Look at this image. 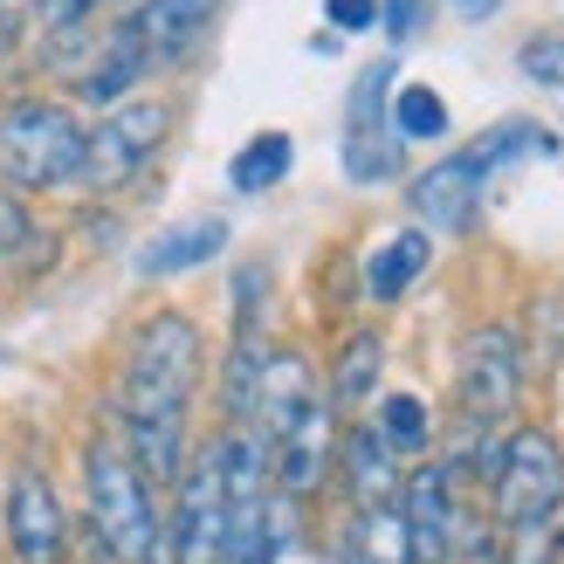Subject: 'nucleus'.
<instances>
[{
  "mask_svg": "<svg viewBox=\"0 0 564 564\" xmlns=\"http://www.w3.org/2000/svg\"><path fill=\"white\" fill-rule=\"evenodd\" d=\"M83 489H90V538L110 564H173V530L159 517V496L118 434H97L83 447Z\"/></svg>",
  "mask_w": 564,
  "mask_h": 564,
  "instance_id": "1",
  "label": "nucleus"
},
{
  "mask_svg": "<svg viewBox=\"0 0 564 564\" xmlns=\"http://www.w3.org/2000/svg\"><path fill=\"white\" fill-rule=\"evenodd\" d=\"M207 372V337L180 310L138 324L131 351H124V379H118V420H186L193 392Z\"/></svg>",
  "mask_w": 564,
  "mask_h": 564,
  "instance_id": "2",
  "label": "nucleus"
},
{
  "mask_svg": "<svg viewBox=\"0 0 564 564\" xmlns=\"http://www.w3.org/2000/svg\"><path fill=\"white\" fill-rule=\"evenodd\" d=\"M83 165V118L48 97H21L0 110V186L8 193H48L69 186Z\"/></svg>",
  "mask_w": 564,
  "mask_h": 564,
  "instance_id": "3",
  "label": "nucleus"
},
{
  "mask_svg": "<svg viewBox=\"0 0 564 564\" xmlns=\"http://www.w3.org/2000/svg\"><path fill=\"white\" fill-rule=\"evenodd\" d=\"M489 510L502 530H538L557 523L564 510V447L544 427H517L502 434V462H496V482H489Z\"/></svg>",
  "mask_w": 564,
  "mask_h": 564,
  "instance_id": "4",
  "label": "nucleus"
},
{
  "mask_svg": "<svg viewBox=\"0 0 564 564\" xmlns=\"http://www.w3.org/2000/svg\"><path fill=\"white\" fill-rule=\"evenodd\" d=\"M165 131H173V110L159 97H138V104H118L97 131H83V165H76V186L83 193H118L131 186L145 165L159 159Z\"/></svg>",
  "mask_w": 564,
  "mask_h": 564,
  "instance_id": "5",
  "label": "nucleus"
},
{
  "mask_svg": "<svg viewBox=\"0 0 564 564\" xmlns=\"http://www.w3.org/2000/svg\"><path fill=\"white\" fill-rule=\"evenodd\" d=\"M523 379H530V358H523V345H517V330H510V324H482V330H468V345H462V372H455L462 420H468V427H496V420H510Z\"/></svg>",
  "mask_w": 564,
  "mask_h": 564,
  "instance_id": "6",
  "label": "nucleus"
},
{
  "mask_svg": "<svg viewBox=\"0 0 564 564\" xmlns=\"http://www.w3.org/2000/svg\"><path fill=\"white\" fill-rule=\"evenodd\" d=\"M173 530V564H220L228 557V489H220V462L214 447L186 462L180 475V510L165 517Z\"/></svg>",
  "mask_w": 564,
  "mask_h": 564,
  "instance_id": "7",
  "label": "nucleus"
},
{
  "mask_svg": "<svg viewBox=\"0 0 564 564\" xmlns=\"http://www.w3.org/2000/svg\"><path fill=\"white\" fill-rule=\"evenodd\" d=\"M0 530H8L14 564H63L69 557V523H63V502H55V489H48L42 468H14L8 475V496H0Z\"/></svg>",
  "mask_w": 564,
  "mask_h": 564,
  "instance_id": "8",
  "label": "nucleus"
},
{
  "mask_svg": "<svg viewBox=\"0 0 564 564\" xmlns=\"http://www.w3.org/2000/svg\"><path fill=\"white\" fill-rule=\"evenodd\" d=\"M462 496L468 489H455V475H447L441 462H413V475H400V523H406L413 564H447Z\"/></svg>",
  "mask_w": 564,
  "mask_h": 564,
  "instance_id": "9",
  "label": "nucleus"
},
{
  "mask_svg": "<svg viewBox=\"0 0 564 564\" xmlns=\"http://www.w3.org/2000/svg\"><path fill=\"white\" fill-rule=\"evenodd\" d=\"M330 462H337V413H330V400H317L282 441H269V489L303 502L324 489Z\"/></svg>",
  "mask_w": 564,
  "mask_h": 564,
  "instance_id": "10",
  "label": "nucleus"
},
{
  "mask_svg": "<svg viewBox=\"0 0 564 564\" xmlns=\"http://www.w3.org/2000/svg\"><path fill=\"white\" fill-rule=\"evenodd\" d=\"M482 193H489V180L475 173V159L468 152H447V159H434L427 173L413 180V220H420V235H462V228H475V214H482Z\"/></svg>",
  "mask_w": 564,
  "mask_h": 564,
  "instance_id": "11",
  "label": "nucleus"
},
{
  "mask_svg": "<svg viewBox=\"0 0 564 564\" xmlns=\"http://www.w3.org/2000/svg\"><path fill=\"white\" fill-rule=\"evenodd\" d=\"M310 406H317V372H310V358L303 351H269L262 379H256V406H248V434L282 441Z\"/></svg>",
  "mask_w": 564,
  "mask_h": 564,
  "instance_id": "12",
  "label": "nucleus"
},
{
  "mask_svg": "<svg viewBox=\"0 0 564 564\" xmlns=\"http://www.w3.org/2000/svg\"><path fill=\"white\" fill-rule=\"evenodd\" d=\"M145 76H152V55H145V42H138L131 28L118 21L90 55H83V69H76V97H83V104H97V110H118Z\"/></svg>",
  "mask_w": 564,
  "mask_h": 564,
  "instance_id": "13",
  "label": "nucleus"
},
{
  "mask_svg": "<svg viewBox=\"0 0 564 564\" xmlns=\"http://www.w3.org/2000/svg\"><path fill=\"white\" fill-rule=\"evenodd\" d=\"M337 475H345V496H351V517L365 510H386V502H400V462L386 455V441L372 434V420H358V427L337 434Z\"/></svg>",
  "mask_w": 564,
  "mask_h": 564,
  "instance_id": "14",
  "label": "nucleus"
},
{
  "mask_svg": "<svg viewBox=\"0 0 564 564\" xmlns=\"http://www.w3.org/2000/svg\"><path fill=\"white\" fill-rule=\"evenodd\" d=\"M220 0H138V8L124 14V28L138 42H145L152 63H173V55H186L193 42H200V28L214 21Z\"/></svg>",
  "mask_w": 564,
  "mask_h": 564,
  "instance_id": "15",
  "label": "nucleus"
},
{
  "mask_svg": "<svg viewBox=\"0 0 564 564\" xmlns=\"http://www.w3.org/2000/svg\"><path fill=\"white\" fill-rule=\"evenodd\" d=\"M220 248H228V220H220V214H200V220H180V228H165V235H152L145 248H138V275H145V282H165V275H186V269H200V262H214Z\"/></svg>",
  "mask_w": 564,
  "mask_h": 564,
  "instance_id": "16",
  "label": "nucleus"
},
{
  "mask_svg": "<svg viewBox=\"0 0 564 564\" xmlns=\"http://www.w3.org/2000/svg\"><path fill=\"white\" fill-rule=\"evenodd\" d=\"M434 262V235H420V228H400L392 241H379V256H365V296L372 303H400L420 275H427Z\"/></svg>",
  "mask_w": 564,
  "mask_h": 564,
  "instance_id": "17",
  "label": "nucleus"
},
{
  "mask_svg": "<svg viewBox=\"0 0 564 564\" xmlns=\"http://www.w3.org/2000/svg\"><path fill=\"white\" fill-rule=\"evenodd\" d=\"M379 372H386V337L379 330H351L337 345V365H330V413H358L379 400Z\"/></svg>",
  "mask_w": 564,
  "mask_h": 564,
  "instance_id": "18",
  "label": "nucleus"
},
{
  "mask_svg": "<svg viewBox=\"0 0 564 564\" xmlns=\"http://www.w3.org/2000/svg\"><path fill=\"white\" fill-rule=\"evenodd\" d=\"M372 434L386 441L392 462H427V447H434V413H427V400H420V392H386Z\"/></svg>",
  "mask_w": 564,
  "mask_h": 564,
  "instance_id": "19",
  "label": "nucleus"
},
{
  "mask_svg": "<svg viewBox=\"0 0 564 564\" xmlns=\"http://www.w3.org/2000/svg\"><path fill=\"white\" fill-rule=\"evenodd\" d=\"M468 159H475V173L482 180H496L502 165H517V159H557V138L544 131V124H523V118H510V124H496V131H482L468 145Z\"/></svg>",
  "mask_w": 564,
  "mask_h": 564,
  "instance_id": "20",
  "label": "nucleus"
},
{
  "mask_svg": "<svg viewBox=\"0 0 564 564\" xmlns=\"http://www.w3.org/2000/svg\"><path fill=\"white\" fill-rule=\"evenodd\" d=\"M290 159H296L290 131H256V138H248V145L228 159V186H235V193H269V186L290 180Z\"/></svg>",
  "mask_w": 564,
  "mask_h": 564,
  "instance_id": "21",
  "label": "nucleus"
},
{
  "mask_svg": "<svg viewBox=\"0 0 564 564\" xmlns=\"http://www.w3.org/2000/svg\"><path fill=\"white\" fill-rule=\"evenodd\" d=\"M345 557H351V564H413L406 523H400V502H386V510H365V517H351Z\"/></svg>",
  "mask_w": 564,
  "mask_h": 564,
  "instance_id": "22",
  "label": "nucleus"
},
{
  "mask_svg": "<svg viewBox=\"0 0 564 564\" xmlns=\"http://www.w3.org/2000/svg\"><path fill=\"white\" fill-rule=\"evenodd\" d=\"M386 118H392V138H400V145H434V138H447V104L427 90V83H400Z\"/></svg>",
  "mask_w": 564,
  "mask_h": 564,
  "instance_id": "23",
  "label": "nucleus"
},
{
  "mask_svg": "<svg viewBox=\"0 0 564 564\" xmlns=\"http://www.w3.org/2000/svg\"><path fill=\"white\" fill-rule=\"evenodd\" d=\"M262 310H269V269H241L235 275V337H262Z\"/></svg>",
  "mask_w": 564,
  "mask_h": 564,
  "instance_id": "24",
  "label": "nucleus"
},
{
  "mask_svg": "<svg viewBox=\"0 0 564 564\" xmlns=\"http://www.w3.org/2000/svg\"><path fill=\"white\" fill-rule=\"evenodd\" d=\"M517 69L538 83V90H564V35H538L517 48Z\"/></svg>",
  "mask_w": 564,
  "mask_h": 564,
  "instance_id": "25",
  "label": "nucleus"
},
{
  "mask_svg": "<svg viewBox=\"0 0 564 564\" xmlns=\"http://www.w3.org/2000/svg\"><path fill=\"white\" fill-rule=\"evenodd\" d=\"M502 564H564V557H557V523L502 530Z\"/></svg>",
  "mask_w": 564,
  "mask_h": 564,
  "instance_id": "26",
  "label": "nucleus"
},
{
  "mask_svg": "<svg viewBox=\"0 0 564 564\" xmlns=\"http://www.w3.org/2000/svg\"><path fill=\"white\" fill-rule=\"evenodd\" d=\"M28 241H35V220L14 193H0V256H28Z\"/></svg>",
  "mask_w": 564,
  "mask_h": 564,
  "instance_id": "27",
  "label": "nucleus"
},
{
  "mask_svg": "<svg viewBox=\"0 0 564 564\" xmlns=\"http://www.w3.org/2000/svg\"><path fill=\"white\" fill-rule=\"evenodd\" d=\"M420 21H427V0H379V28L386 42H413Z\"/></svg>",
  "mask_w": 564,
  "mask_h": 564,
  "instance_id": "28",
  "label": "nucleus"
},
{
  "mask_svg": "<svg viewBox=\"0 0 564 564\" xmlns=\"http://www.w3.org/2000/svg\"><path fill=\"white\" fill-rule=\"evenodd\" d=\"M324 21L337 35H365V28L379 21V0H324Z\"/></svg>",
  "mask_w": 564,
  "mask_h": 564,
  "instance_id": "29",
  "label": "nucleus"
},
{
  "mask_svg": "<svg viewBox=\"0 0 564 564\" xmlns=\"http://www.w3.org/2000/svg\"><path fill=\"white\" fill-rule=\"evenodd\" d=\"M447 8H455L462 21H489V14L502 8V0H447Z\"/></svg>",
  "mask_w": 564,
  "mask_h": 564,
  "instance_id": "30",
  "label": "nucleus"
},
{
  "mask_svg": "<svg viewBox=\"0 0 564 564\" xmlns=\"http://www.w3.org/2000/svg\"><path fill=\"white\" fill-rule=\"evenodd\" d=\"M14 42H21V14H14V8H0V55H8Z\"/></svg>",
  "mask_w": 564,
  "mask_h": 564,
  "instance_id": "31",
  "label": "nucleus"
},
{
  "mask_svg": "<svg viewBox=\"0 0 564 564\" xmlns=\"http://www.w3.org/2000/svg\"><path fill=\"white\" fill-rule=\"evenodd\" d=\"M557 557H564V530H557Z\"/></svg>",
  "mask_w": 564,
  "mask_h": 564,
  "instance_id": "32",
  "label": "nucleus"
},
{
  "mask_svg": "<svg viewBox=\"0 0 564 564\" xmlns=\"http://www.w3.org/2000/svg\"><path fill=\"white\" fill-rule=\"evenodd\" d=\"M0 8H14V0H0Z\"/></svg>",
  "mask_w": 564,
  "mask_h": 564,
  "instance_id": "33",
  "label": "nucleus"
}]
</instances>
